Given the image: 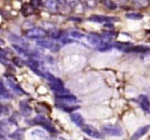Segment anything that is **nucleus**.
Listing matches in <instances>:
<instances>
[{"label":"nucleus","mask_w":150,"mask_h":140,"mask_svg":"<svg viewBox=\"0 0 150 140\" xmlns=\"http://www.w3.org/2000/svg\"><path fill=\"white\" fill-rule=\"evenodd\" d=\"M101 129L104 134L112 136H122L124 134L122 128L117 125H104Z\"/></svg>","instance_id":"1"},{"label":"nucleus","mask_w":150,"mask_h":140,"mask_svg":"<svg viewBox=\"0 0 150 140\" xmlns=\"http://www.w3.org/2000/svg\"><path fill=\"white\" fill-rule=\"evenodd\" d=\"M33 122L36 125H40L49 132L54 133L56 131L55 128L52 125V123L45 117L42 116V115H38V116L35 117L33 119Z\"/></svg>","instance_id":"2"},{"label":"nucleus","mask_w":150,"mask_h":140,"mask_svg":"<svg viewBox=\"0 0 150 140\" xmlns=\"http://www.w3.org/2000/svg\"><path fill=\"white\" fill-rule=\"evenodd\" d=\"M47 33L41 28H33L26 31V36L30 39H42L46 36Z\"/></svg>","instance_id":"3"},{"label":"nucleus","mask_w":150,"mask_h":140,"mask_svg":"<svg viewBox=\"0 0 150 140\" xmlns=\"http://www.w3.org/2000/svg\"><path fill=\"white\" fill-rule=\"evenodd\" d=\"M81 130L85 133L86 134H87L89 136L92 137L94 139H100L101 138V134L99 132L97 128H95V127H93L92 125H86V124H83L81 127Z\"/></svg>","instance_id":"4"},{"label":"nucleus","mask_w":150,"mask_h":140,"mask_svg":"<svg viewBox=\"0 0 150 140\" xmlns=\"http://www.w3.org/2000/svg\"><path fill=\"white\" fill-rule=\"evenodd\" d=\"M90 20L96 23H104V22H112L117 20L115 17H111V16H105V15H94L91 16Z\"/></svg>","instance_id":"5"},{"label":"nucleus","mask_w":150,"mask_h":140,"mask_svg":"<svg viewBox=\"0 0 150 140\" xmlns=\"http://www.w3.org/2000/svg\"><path fill=\"white\" fill-rule=\"evenodd\" d=\"M139 101L142 109L144 112L150 114V100L148 96L143 94L140 95L139 97Z\"/></svg>","instance_id":"6"},{"label":"nucleus","mask_w":150,"mask_h":140,"mask_svg":"<svg viewBox=\"0 0 150 140\" xmlns=\"http://www.w3.org/2000/svg\"><path fill=\"white\" fill-rule=\"evenodd\" d=\"M149 125H145V126L141 127L139 128L134 134H133V136H131L130 139L131 140H139V139L142 138V136L145 135L146 133L149 131Z\"/></svg>","instance_id":"7"},{"label":"nucleus","mask_w":150,"mask_h":140,"mask_svg":"<svg viewBox=\"0 0 150 140\" xmlns=\"http://www.w3.org/2000/svg\"><path fill=\"white\" fill-rule=\"evenodd\" d=\"M20 110L22 115L25 117H28L32 113V109L27 102L22 101L20 102Z\"/></svg>","instance_id":"8"},{"label":"nucleus","mask_w":150,"mask_h":140,"mask_svg":"<svg viewBox=\"0 0 150 140\" xmlns=\"http://www.w3.org/2000/svg\"><path fill=\"white\" fill-rule=\"evenodd\" d=\"M87 41L92 45H98L102 42V38L96 33H91L86 36Z\"/></svg>","instance_id":"9"},{"label":"nucleus","mask_w":150,"mask_h":140,"mask_svg":"<svg viewBox=\"0 0 150 140\" xmlns=\"http://www.w3.org/2000/svg\"><path fill=\"white\" fill-rule=\"evenodd\" d=\"M7 84H8V85L10 86L16 93H18V94H25V93H26L24 92V90H23V89L18 85V83H16V81H14L13 79H7Z\"/></svg>","instance_id":"10"},{"label":"nucleus","mask_w":150,"mask_h":140,"mask_svg":"<svg viewBox=\"0 0 150 140\" xmlns=\"http://www.w3.org/2000/svg\"><path fill=\"white\" fill-rule=\"evenodd\" d=\"M37 44L40 47L47 48V49H52L55 47V43L54 41L51 39H39L37 41Z\"/></svg>","instance_id":"11"},{"label":"nucleus","mask_w":150,"mask_h":140,"mask_svg":"<svg viewBox=\"0 0 150 140\" xmlns=\"http://www.w3.org/2000/svg\"><path fill=\"white\" fill-rule=\"evenodd\" d=\"M70 118H71V120L76 125H77L78 126L81 127L82 125L84 124V120H83V117L81 115H80L78 112L76 113H73L70 115Z\"/></svg>","instance_id":"12"},{"label":"nucleus","mask_w":150,"mask_h":140,"mask_svg":"<svg viewBox=\"0 0 150 140\" xmlns=\"http://www.w3.org/2000/svg\"><path fill=\"white\" fill-rule=\"evenodd\" d=\"M32 135L34 138L36 139L37 140H45L46 139L47 136L44 131L41 130H34L32 132Z\"/></svg>","instance_id":"13"},{"label":"nucleus","mask_w":150,"mask_h":140,"mask_svg":"<svg viewBox=\"0 0 150 140\" xmlns=\"http://www.w3.org/2000/svg\"><path fill=\"white\" fill-rule=\"evenodd\" d=\"M25 129H22V128H19V129L15 131L13 134H10L9 136L10 138L16 140H21L23 137V134H24Z\"/></svg>","instance_id":"14"},{"label":"nucleus","mask_w":150,"mask_h":140,"mask_svg":"<svg viewBox=\"0 0 150 140\" xmlns=\"http://www.w3.org/2000/svg\"><path fill=\"white\" fill-rule=\"evenodd\" d=\"M0 97L3 98V99H9L11 97L1 78H0Z\"/></svg>","instance_id":"15"},{"label":"nucleus","mask_w":150,"mask_h":140,"mask_svg":"<svg viewBox=\"0 0 150 140\" xmlns=\"http://www.w3.org/2000/svg\"><path fill=\"white\" fill-rule=\"evenodd\" d=\"M57 99H60L62 101H64V102H76L77 101V98L75 96L71 94H66V95H62V96H57Z\"/></svg>","instance_id":"16"},{"label":"nucleus","mask_w":150,"mask_h":140,"mask_svg":"<svg viewBox=\"0 0 150 140\" xmlns=\"http://www.w3.org/2000/svg\"><path fill=\"white\" fill-rule=\"evenodd\" d=\"M149 50V47L145 45H136V46H133L132 48V52H146Z\"/></svg>","instance_id":"17"},{"label":"nucleus","mask_w":150,"mask_h":140,"mask_svg":"<svg viewBox=\"0 0 150 140\" xmlns=\"http://www.w3.org/2000/svg\"><path fill=\"white\" fill-rule=\"evenodd\" d=\"M114 36V33L112 32H105L103 33L101 38L102 40H104L105 43H108L111 40H112L113 37Z\"/></svg>","instance_id":"18"},{"label":"nucleus","mask_w":150,"mask_h":140,"mask_svg":"<svg viewBox=\"0 0 150 140\" xmlns=\"http://www.w3.org/2000/svg\"><path fill=\"white\" fill-rule=\"evenodd\" d=\"M45 5L49 10L55 11V10H58L59 3L56 1H47L45 2Z\"/></svg>","instance_id":"19"},{"label":"nucleus","mask_w":150,"mask_h":140,"mask_svg":"<svg viewBox=\"0 0 150 140\" xmlns=\"http://www.w3.org/2000/svg\"><path fill=\"white\" fill-rule=\"evenodd\" d=\"M126 18L129 19H132V20H140V19L143 18V15L141 13H127L125 15Z\"/></svg>","instance_id":"20"},{"label":"nucleus","mask_w":150,"mask_h":140,"mask_svg":"<svg viewBox=\"0 0 150 140\" xmlns=\"http://www.w3.org/2000/svg\"><path fill=\"white\" fill-rule=\"evenodd\" d=\"M60 105H62L61 106L62 109L67 112H73V111L76 110V109L79 108V106H73V105H71V106H69V105H67V104H60Z\"/></svg>","instance_id":"21"},{"label":"nucleus","mask_w":150,"mask_h":140,"mask_svg":"<svg viewBox=\"0 0 150 140\" xmlns=\"http://www.w3.org/2000/svg\"><path fill=\"white\" fill-rule=\"evenodd\" d=\"M13 47L19 54H21V55H28V52H26V50H25L23 48H22L21 46H19V45H13Z\"/></svg>","instance_id":"22"},{"label":"nucleus","mask_w":150,"mask_h":140,"mask_svg":"<svg viewBox=\"0 0 150 140\" xmlns=\"http://www.w3.org/2000/svg\"><path fill=\"white\" fill-rule=\"evenodd\" d=\"M104 4L107 8L110 9V10H115L117 8V4L113 1H105Z\"/></svg>","instance_id":"23"},{"label":"nucleus","mask_w":150,"mask_h":140,"mask_svg":"<svg viewBox=\"0 0 150 140\" xmlns=\"http://www.w3.org/2000/svg\"><path fill=\"white\" fill-rule=\"evenodd\" d=\"M112 45H111V44L109 43H103V45H101L98 48V50L100 51H107L108 50L111 49L112 48Z\"/></svg>","instance_id":"24"},{"label":"nucleus","mask_w":150,"mask_h":140,"mask_svg":"<svg viewBox=\"0 0 150 140\" xmlns=\"http://www.w3.org/2000/svg\"><path fill=\"white\" fill-rule=\"evenodd\" d=\"M20 120L21 117L18 112H15V113H13V116L10 118V122L13 123H17L18 122V120Z\"/></svg>","instance_id":"25"},{"label":"nucleus","mask_w":150,"mask_h":140,"mask_svg":"<svg viewBox=\"0 0 150 140\" xmlns=\"http://www.w3.org/2000/svg\"><path fill=\"white\" fill-rule=\"evenodd\" d=\"M70 35H71V36H73V37L74 38H76V39H80V38L83 37V34H81L80 32H76V31H73V32H72L71 33H70Z\"/></svg>","instance_id":"26"},{"label":"nucleus","mask_w":150,"mask_h":140,"mask_svg":"<svg viewBox=\"0 0 150 140\" xmlns=\"http://www.w3.org/2000/svg\"><path fill=\"white\" fill-rule=\"evenodd\" d=\"M13 62L15 63V64L18 66H22L23 64V60L21 59L20 58H18V57H16V58H13Z\"/></svg>","instance_id":"27"},{"label":"nucleus","mask_w":150,"mask_h":140,"mask_svg":"<svg viewBox=\"0 0 150 140\" xmlns=\"http://www.w3.org/2000/svg\"><path fill=\"white\" fill-rule=\"evenodd\" d=\"M7 112V109L4 106L0 105V117L3 115H5Z\"/></svg>","instance_id":"28"},{"label":"nucleus","mask_w":150,"mask_h":140,"mask_svg":"<svg viewBox=\"0 0 150 140\" xmlns=\"http://www.w3.org/2000/svg\"><path fill=\"white\" fill-rule=\"evenodd\" d=\"M0 140H7V139H6L4 138V137L3 136L0 135Z\"/></svg>","instance_id":"29"},{"label":"nucleus","mask_w":150,"mask_h":140,"mask_svg":"<svg viewBox=\"0 0 150 140\" xmlns=\"http://www.w3.org/2000/svg\"><path fill=\"white\" fill-rule=\"evenodd\" d=\"M4 43V42L3 41V39H1V38H0V45H3Z\"/></svg>","instance_id":"30"},{"label":"nucleus","mask_w":150,"mask_h":140,"mask_svg":"<svg viewBox=\"0 0 150 140\" xmlns=\"http://www.w3.org/2000/svg\"><path fill=\"white\" fill-rule=\"evenodd\" d=\"M59 139H60V140H66L65 139H64V138H63V137H60V138H59Z\"/></svg>","instance_id":"31"},{"label":"nucleus","mask_w":150,"mask_h":140,"mask_svg":"<svg viewBox=\"0 0 150 140\" xmlns=\"http://www.w3.org/2000/svg\"><path fill=\"white\" fill-rule=\"evenodd\" d=\"M1 54H0V58H1Z\"/></svg>","instance_id":"32"},{"label":"nucleus","mask_w":150,"mask_h":140,"mask_svg":"<svg viewBox=\"0 0 150 140\" xmlns=\"http://www.w3.org/2000/svg\"><path fill=\"white\" fill-rule=\"evenodd\" d=\"M85 140H89V139H85Z\"/></svg>","instance_id":"33"}]
</instances>
